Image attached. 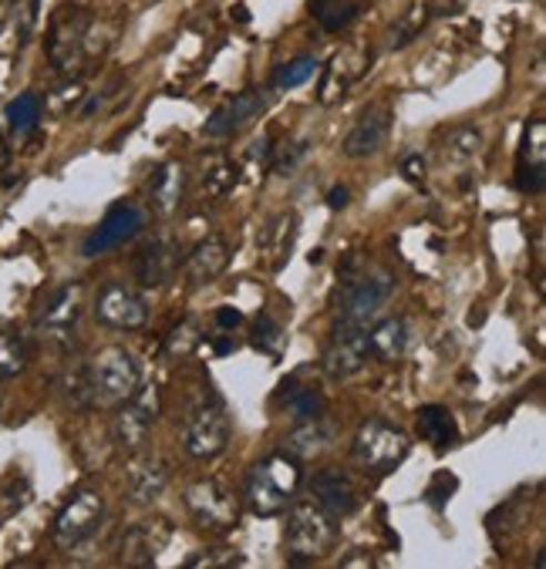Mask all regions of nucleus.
I'll list each match as a JSON object with an SVG mask.
<instances>
[{
	"instance_id": "f257e3e1",
	"label": "nucleus",
	"mask_w": 546,
	"mask_h": 569,
	"mask_svg": "<svg viewBox=\"0 0 546 569\" xmlns=\"http://www.w3.org/2000/svg\"><path fill=\"white\" fill-rule=\"evenodd\" d=\"M99 34H102V24H95L91 14H84L78 8L58 11L51 18V28H48V61L64 78H78L91 58L105 54V44L95 41Z\"/></svg>"
},
{
	"instance_id": "f03ea898",
	"label": "nucleus",
	"mask_w": 546,
	"mask_h": 569,
	"mask_svg": "<svg viewBox=\"0 0 546 569\" xmlns=\"http://www.w3.org/2000/svg\"><path fill=\"white\" fill-rule=\"evenodd\" d=\"M301 486V468H297V458L291 455H270L263 461H256L246 476V506L253 516H281L294 492Z\"/></svg>"
},
{
	"instance_id": "7ed1b4c3",
	"label": "nucleus",
	"mask_w": 546,
	"mask_h": 569,
	"mask_svg": "<svg viewBox=\"0 0 546 569\" xmlns=\"http://www.w3.org/2000/svg\"><path fill=\"white\" fill-rule=\"evenodd\" d=\"M88 398L99 408H119L139 392V364L125 347H105L84 364Z\"/></svg>"
},
{
	"instance_id": "20e7f679",
	"label": "nucleus",
	"mask_w": 546,
	"mask_h": 569,
	"mask_svg": "<svg viewBox=\"0 0 546 569\" xmlns=\"http://www.w3.org/2000/svg\"><path fill=\"white\" fill-rule=\"evenodd\" d=\"M388 297H392V276L385 270L347 273L337 291V327L368 331V324L378 321Z\"/></svg>"
},
{
	"instance_id": "39448f33",
	"label": "nucleus",
	"mask_w": 546,
	"mask_h": 569,
	"mask_svg": "<svg viewBox=\"0 0 546 569\" xmlns=\"http://www.w3.org/2000/svg\"><path fill=\"white\" fill-rule=\"evenodd\" d=\"M334 546H337V522H334L331 512H324L317 502H304V506L291 509L287 529H284L287 562H294V566L317 562Z\"/></svg>"
},
{
	"instance_id": "423d86ee",
	"label": "nucleus",
	"mask_w": 546,
	"mask_h": 569,
	"mask_svg": "<svg viewBox=\"0 0 546 569\" xmlns=\"http://www.w3.org/2000/svg\"><path fill=\"white\" fill-rule=\"evenodd\" d=\"M351 448H354V461L364 471H375V476H388V471H395L405 461L412 441H408V435L402 428L388 425L385 418H368V421L357 428Z\"/></svg>"
},
{
	"instance_id": "0eeeda50",
	"label": "nucleus",
	"mask_w": 546,
	"mask_h": 569,
	"mask_svg": "<svg viewBox=\"0 0 546 569\" xmlns=\"http://www.w3.org/2000/svg\"><path fill=\"white\" fill-rule=\"evenodd\" d=\"M233 425H230V411L216 395H203L186 418V428H182V445H186L190 458H216L226 445H230Z\"/></svg>"
},
{
	"instance_id": "6e6552de",
	"label": "nucleus",
	"mask_w": 546,
	"mask_h": 569,
	"mask_svg": "<svg viewBox=\"0 0 546 569\" xmlns=\"http://www.w3.org/2000/svg\"><path fill=\"white\" fill-rule=\"evenodd\" d=\"M105 516V499L91 489H81L68 499V506L58 512L54 526H51V539L58 549H74L81 546L91 532L102 526Z\"/></svg>"
},
{
	"instance_id": "1a4fd4ad",
	"label": "nucleus",
	"mask_w": 546,
	"mask_h": 569,
	"mask_svg": "<svg viewBox=\"0 0 546 569\" xmlns=\"http://www.w3.org/2000/svg\"><path fill=\"white\" fill-rule=\"evenodd\" d=\"M186 509L196 519V526L210 529V532H230L240 522L236 499L213 479H203L186 489Z\"/></svg>"
},
{
	"instance_id": "9d476101",
	"label": "nucleus",
	"mask_w": 546,
	"mask_h": 569,
	"mask_svg": "<svg viewBox=\"0 0 546 569\" xmlns=\"http://www.w3.org/2000/svg\"><path fill=\"white\" fill-rule=\"evenodd\" d=\"M155 415H159V402H155V388H142L135 392L129 402L119 405L115 411V421H112V435H115V445L125 448V451H139L152 428H155Z\"/></svg>"
},
{
	"instance_id": "9b49d317",
	"label": "nucleus",
	"mask_w": 546,
	"mask_h": 569,
	"mask_svg": "<svg viewBox=\"0 0 546 569\" xmlns=\"http://www.w3.org/2000/svg\"><path fill=\"white\" fill-rule=\"evenodd\" d=\"M368 64H372V51L368 48H361V44H347V48H341L331 61H327V68H324V74H321V88H317V99H321V105H334V102H341L344 94L364 78V71H368Z\"/></svg>"
},
{
	"instance_id": "f8f14e48",
	"label": "nucleus",
	"mask_w": 546,
	"mask_h": 569,
	"mask_svg": "<svg viewBox=\"0 0 546 569\" xmlns=\"http://www.w3.org/2000/svg\"><path fill=\"white\" fill-rule=\"evenodd\" d=\"M95 317L105 327H115V331H139L149 321V307H145L139 291L112 280V283H105L99 301H95Z\"/></svg>"
},
{
	"instance_id": "ddd939ff",
	"label": "nucleus",
	"mask_w": 546,
	"mask_h": 569,
	"mask_svg": "<svg viewBox=\"0 0 546 569\" xmlns=\"http://www.w3.org/2000/svg\"><path fill=\"white\" fill-rule=\"evenodd\" d=\"M145 226V213L132 203H119L105 213V220L88 233V240L81 243L84 256H102L122 243H129L132 236H139V230Z\"/></svg>"
},
{
	"instance_id": "4468645a",
	"label": "nucleus",
	"mask_w": 546,
	"mask_h": 569,
	"mask_svg": "<svg viewBox=\"0 0 546 569\" xmlns=\"http://www.w3.org/2000/svg\"><path fill=\"white\" fill-rule=\"evenodd\" d=\"M546 185V125L543 119H529L519 142V162H516V189L526 196L543 193Z\"/></svg>"
},
{
	"instance_id": "2eb2a0df",
	"label": "nucleus",
	"mask_w": 546,
	"mask_h": 569,
	"mask_svg": "<svg viewBox=\"0 0 546 569\" xmlns=\"http://www.w3.org/2000/svg\"><path fill=\"white\" fill-rule=\"evenodd\" d=\"M81 317V287L78 283H64V287H54L41 304H38V331L54 337V341H64L74 324Z\"/></svg>"
},
{
	"instance_id": "dca6fc26",
	"label": "nucleus",
	"mask_w": 546,
	"mask_h": 569,
	"mask_svg": "<svg viewBox=\"0 0 546 569\" xmlns=\"http://www.w3.org/2000/svg\"><path fill=\"white\" fill-rule=\"evenodd\" d=\"M266 105H270V94H266V91H256V88L240 91L233 102L220 105V109L210 115V122L203 125V132H206L210 139H230V135H236L240 129H246L253 119H260V115L266 112Z\"/></svg>"
},
{
	"instance_id": "f3484780",
	"label": "nucleus",
	"mask_w": 546,
	"mask_h": 569,
	"mask_svg": "<svg viewBox=\"0 0 546 569\" xmlns=\"http://www.w3.org/2000/svg\"><path fill=\"white\" fill-rule=\"evenodd\" d=\"M392 109L385 102H375L361 112V119L354 122V129L344 139V155L347 159H364V155H375L378 149H385L388 132H392Z\"/></svg>"
},
{
	"instance_id": "a211bd4d",
	"label": "nucleus",
	"mask_w": 546,
	"mask_h": 569,
	"mask_svg": "<svg viewBox=\"0 0 546 569\" xmlns=\"http://www.w3.org/2000/svg\"><path fill=\"white\" fill-rule=\"evenodd\" d=\"M368 331L361 327H334V337L324 350V370L331 377H351L368 364Z\"/></svg>"
},
{
	"instance_id": "6ab92c4d",
	"label": "nucleus",
	"mask_w": 546,
	"mask_h": 569,
	"mask_svg": "<svg viewBox=\"0 0 546 569\" xmlns=\"http://www.w3.org/2000/svg\"><path fill=\"white\" fill-rule=\"evenodd\" d=\"M172 539V526L165 519H145V522H135L125 536H122V546H119V559L125 566H152L159 559V552L169 546Z\"/></svg>"
},
{
	"instance_id": "aec40b11",
	"label": "nucleus",
	"mask_w": 546,
	"mask_h": 569,
	"mask_svg": "<svg viewBox=\"0 0 546 569\" xmlns=\"http://www.w3.org/2000/svg\"><path fill=\"white\" fill-rule=\"evenodd\" d=\"M179 240L172 236H155L152 243L142 246L139 260H135V276L142 287H165V283H172L175 270H179Z\"/></svg>"
},
{
	"instance_id": "412c9836",
	"label": "nucleus",
	"mask_w": 546,
	"mask_h": 569,
	"mask_svg": "<svg viewBox=\"0 0 546 569\" xmlns=\"http://www.w3.org/2000/svg\"><path fill=\"white\" fill-rule=\"evenodd\" d=\"M311 496H314V502H317L324 512H331L334 519H344V516H351V512L357 509V489H354V482L344 476V471H337V468H321V471H314V479H311Z\"/></svg>"
},
{
	"instance_id": "4be33fe9",
	"label": "nucleus",
	"mask_w": 546,
	"mask_h": 569,
	"mask_svg": "<svg viewBox=\"0 0 546 569\" xmlns=\"http://www.w3.org/2000/svg\"><path fill=\"white\" fill-rule=\"evenodd\" d=\"M169 486V465L159 455H142L129 465V476H125V489L129 499L139 506H149L155 499H162Z\"/></svg>"
},
{
	"instance_id": "5701e85b",
	"label": "nucleus",
	"mask_w": 546,
	"mask_h": 569,
	"mask_svg": "<svg viewBox=\"0 0 546 569\" xmlns=\"http://www.w3.org/2000/svg\"><path fill=\"white\" fill-rule=\"evenodd\" d=\"M182 200H186V169L179 162H165L155 169L152 182H149V203L159 216H172L179 213Z\"/></svg>"
},
{
	"instance_id": "b1692460",
	"label": "nucleus",
	"mask_w": 546,
	"mask_h": 569,
	"mask_svg": "<svg viewBox=\"0 0 546 569\" xmlns=\"http://www.w3.org/2000/svg\"><path fill=\"white\" fill-rule=\"evenodd\" d=\"M226 266H230V246L220 236L203 240L186 256V280H190V287H206V283H213Z\"/></svg>"
},
{
	"instance_id": "393cba45",
	"label": "nucleus",
	"mask_w": 546,
	"mask_h": 569,
	"mask_svg": "<svg viewBox=\"0 0 546 569\" xmlns=\"http://www.w3.org/2000/svg\"><path fill=\"white\" fill-rule=\"evenodd\" d=\"M297 240V216L294 213H281L277 220H270L260 233V256H266L270 270H281L291 260Z\"/></svg>"
},
{
	"instance_id": "a878e982",
	"label": "nucleus",
	"mask_w": 546,
	"mask_h": 569,
	"mask_svg": "<svg viewBox=\"0 0 546 569\" xmlns=\"http://www.w3.org/2000/svg\"><path fill=\"white\" fill-rule=\"evenodd\" d=\"M415 428L422 435V441H428L435 451H445L459 441V421L445 405H425L415 415Z\"/></svg>"
},
{
	"instance_id": "bb28decb",
	"label": "nucleus",
	"mask_w": 546,
	"mask_h": 569,
	"mask_svg": "<svg viewBox=\"0 0 546 569\" xmlns=\"http://www.w3.org/2000/svg\"><path fill=\"white\" fill-rule=\"evenodd\" d=\"M331 445H334V431L324 418L297 421V428L284 438V448L291 451V458H317Z\"/></svg>"
},
{
	"instance_id": "cd10ccee",
	"label": "nucleus",
	"mask_w": 546,
	"mask_h": 569,
	"mask_svg": "<svg viewBox=\"0 0 546 569\" xmlns=\"http://www.w3.org/2000/svg\"><path fill=\"white\" fill-rule=\"evenodd\" d=\"M483 155V132H476L473 125H455L448 129V135L442 139V162L445 165H473Z\"/></svg>"
},
{
	"instance_id": "c85d7f7f",
	"label": "nucleus",
	"mask_w": 546,
	"mask_h": 569,
	"mask_svg": "<svg viewBox=\"0 0 546 569\" xmlns=\"http://www.w3.org/2000/svg\"><path fill=\"white\" fill-rule=\"evenodd\" d=\"M405 347H408V324L402 317H388L375 331H368V354L375 360H398Z\"/></svg>"
},
{
	"instance_id": "c756f323",
	"label": "nucleus",
	"mask_w": 546,
	"mask_h": 569,
	"mask_svg": "<svg viewBox=\"0 0 546 569\" xmlns=\"http://www.w3.org/2000/svg\"><path fill=\"white\" fill-rule=\"evenodd\" d=\"M311 14L327 34H341L357 21L361 0H311Z\"/></svg>"
},
{
	"instance_id": "7c9ffc66",
	"label": "nucleus",
	"mask_w": 546,
	"mask_h": 569,
	"mask_svg": "<svg viewBox=\"0 0 546 569\" xmlns=\"http://www.w3.org/2000/svg\"><path fill=\"white\" fill-rule=\"evenodd\" d=\"M41 112H44L41 94L24 91V94H18V99L4 109V119H8V129H11L14 135H28V132H34V129H38Z\"/></svg>"
},
{
	"instance_id": "2f4dec72",
	"label": "nucleus",
	"mask_w": 546,
	"mask_h": 569,
	"mask_svg": "<svg viewBox=\"0 0 546 569\" xmlns=\"http://www.w3.org/2000/svg\"><path fill=\"white\" fill-rule=\"evenodd\" d=\"M240 182V165L226 155H210L203 159V185L210 196H226Z\"/></svg>"
},
{
	"instance_id": "473e14b6",
	"label": "nucleus",
	"mask_w": 546,
	"mask_h": 569,
	"mask_svg": "<svg viewBox=\"0 0 546 569\" xmlns=\"http://www.w3.org/2000/svg\"><path fill=\"white\" fill-rule=\"evenodd\" d=\"M428 4H412L398 21H395V28L388 31V48H405V44H412L422 31H425V24H428Z\"/></svg>"
},
{
	"instance_id": "72a5a7b5",
	"label": "nucleus",
	"mask_w": 546,
	"mask_h": 569,
	"mask_svg": "<svg viewBox=\"0 0 546 569\" xmlns=\"http://www.w3.org/2000/svg\"><path fill=\"white\" fill-rule=\"evenodd\" d=\"M317 68L321 64H317L314 54H301V58H294V61H287V64L277 68V74H273V88H281V91L301 88V84H307L317 74Z\"/></svg>"
},
{
	"instance_id": "f704fd0d",
	"label": "nucleus",
	"mask_w": 546,
	"mask_h": 569,
	"mask_svg": "<svg viewBox=\"0 0 546 569\" xmlns=\"http://www.w3.org/2000/svg\"><path fill=\"white\" fill-rule=\"evenodd\" d=\"M284 408H287V415L294 421H311V418H321L324 415V398L314 388H294L284 398Z\"/></svg>"
},
{
	"instance_id": "c9c22d12",
	"label": "nucleus",
	"mask_w": 546,
	"mask_h": 569,
	"mask_svg": "<svg viewBox=\"0 0 546 569\" xmlns=\"http://www.w3.org/2000/svg\"><path fill=\"white\" fill-rule=\"evenodd\" d=\"M28 364V350L18 337L11 334H0V377H14L21 374Z\"/></svg>"
},
{
	"instance_id": "e433bc0d",
	"label": "nucleus",
	"mask_w": 546,
	"mask_h": 569,
	"mask_svg": "<svg viewBox=\"0 0 546 569\" xmlns=\"http://www.w3.org/2000/svg\"><path fill=\"white\" fill-rule=\"evenodd\" d=\"M200 341H203V334H200L196 321H182V324H175V327L169 331V337H165V350L182 357V354L196 350V347H200Z\"/></svg>"
},
{
	"instance_id": "4c0bfd02",
	"label": "nucleus",
	"mask_w": 546,
	"mask_h": 569,
	"mask_svg": "<svg viewBox=\"0 0 546 569\" xmlns=\"http://www.w3.org/2000/svg\"><path fill=\"white\" fill-rule=\"evenodd\" d=\"M284 327L273 321V317H260L256 321V327H253V344L260 347V350H266V354H281V347H284Z\"/></svg>"
},
{
	"instance_id": "58836bf2",
	"label": "nucleus",
	"mask_w": 546,
	"mask_h": 569,
	"mask_svg": "<svg viewBox=\"0 0 546 569\" xmlns=\"http://www.w3.org/2000/svg\"><path fill=\"white\" fill-rule=\"evenodd\" d=\"M307 152H311V139H294V142H287V145L281 149L277 162H273V172H277V175L294 172V169L307 159Z\"/></svg>"
},
{
	"instance_id": "ea45409f",
	"label": "nucleus",
	"mask_w": 546,
	"mask_h": 569,
	"mask_svg": "<svg viewBox=\"0 0 546 569\" xmlns=\"http://www.w3.org/2000/svg\"><path fill=\"white\" fill-rule=\"evenodd\" d=\"M459 489V482H455V476H448V471H438V476L432 479V486L425 489V502L435 509V512H442L445 509V502H448V496Z\"/></svg>"
},
{
	"instance_id": "a19ab883",
	"label": "nucleus",
	"mask_w": 546,
	"mask_h": 569,
	"mask_svg": "<svg viewBox=\"0 0 546 569\" xmlns=\"http://www.w3.org/2000/svg\"><path fill=\"white\" fill-rule=\"evenodd\" d=\"M81 94H84V91H81V81H78V78H68V81L51 94V99H48V105H51L54 115H68V109L81 102Z\"/></svg>"
},
{
	"instance_id": "79ce46f5",
	"label": "nucleus",
	"mask_w": 546,
	"mask_h": 569,
	"mask_svg": "<svg viewBox=\"0 0 546 569\" xmlns=\"http://www.w3.org/2000/svg\"><path fill=\"white\" fill-rule=\"evenodd\" d=\"M190 566H210V569H230V566H243V556L236 549H206L203 556H193Z\"/></svg>"
},
{
	"instance_id": "37998d69",
	"label": "nucleus",
	"mask_w": 546,
	"mask_h": 569,
	"mask_svg": "<svg viewBox=\"0 0 546 569\" xmlns=\"http://www.w3.org/2000/svg\"><path fill=\"white\" fill-rule=\"evenodd\" d=\"M402 172L408 182H425V159L422 155H405L402 159Z\"/></svg>"
},
{
	"instance_id": "c03bdc74",
	"label": "nucleus",
	"mask_w": 546,
	"mask_h": 569,
	"mask_svg": "<svg viewBox=\"0 0 546 569\" xmlns=\"http://www.w3.org/2000/svg\"><path fill=\"white\" fill-rule=\"evenodd\" d=\"M243 324V314L236 311V307H220L216 311V327L220 331H233V327H240Z\"/></svg>"
},
{
	"instance_id": "a18cd8bd",
	"label": "nucleus",
	"mask_w": 546,
	"mask_h": 569,
	"mask_svg": "<svg viewBox=\"0 0 546 569\" xmlns=\"http://www.w3.org/2000/svg\"><path fill=\"white\" fill-rule=\"evenodd\" d=\"M463 8H466V0H428V11H435V14H455Z\"/></svg>"
},
{
	"instance_id": "49530a36",
	"label": "nucleus",
	"mask_w": 546,
	"mask_h": 569,
	"mask_svg": "<svg viewBox=\"0 0 546 569\" xmlns=\"http://www.w3.org/2000/svg\"><path fill=\"white\" fill-rule=\"evenodd\" d=\"M327 206L331 210H344L347 206V189L344 185H334L331 193H327Z\"/></svg>"
},
{
	"instance_id": "de8ad7c7",
	"label": "nucleus",
	"mask_w": 546,
	"mask_h": 569,
	"mask_svg": "<svg viewBox=\"0 0 546 569\" xmlns=\"http://www.w3.org/2000/svg\"><path fill=\"white\" fill-rule=\"evenodd\" d=\"M14 4H18V0H0V28H4V24H8V18H11Z\"/></svg>"
},
{
	"instance_id": "09e8293b",
	"label": "nucleus",
	"mask_w": 546,
	"mask_h": 569,
	"mask_svg": "<svg viewBox=\"0 0 546 569\" xmlns=\"http://www.w3.org/2000/svg\"><path fill=\"white\" fill-rule=\"evenodd\" d=\"M341 566H372V556H347Z\"/></svg>"
},
{
	"instance_id": "8fccbe9b",
	"label": "nucleus",
	"mask_w": 546,
	"mask_h": 569,
	"mask_svg": "<svg viewBox=\"0 0 546 569\" xmlns=\"http://www.w3.org/2000/svg\"><path fill=\"white\" fill-rule=\"evenodd\" d=\"M233 14H236V21H240V24H246V21H250V14H246V8H243V4H240Z\"/></svg>"
},
{
	"instance_id": "3c124183",
	"label": "nucleus",
	"mask_w": 546,
	"mask_h": 569,
	"mask_svg": "<svg viewBox=\"0 0 546 569\" xmlns=\"http://www.w3.org/2000/svg\"><path fill=\"white\" fill-rule=\"evenodd\" d=\"M8 165V145H4V139H0V169Z\"/></svg>"
},
{
	"instance_id": "603ef678",
	"label": "nucleus",
	"mask_w": 546,
	"mask_h": 569,
	"mask_svg": "<svg viewBox=\"0 0 546 569\" xmlns=\"http://www.w3.org/2000/svg\"><path fill=\"white\" fill-rule=\"evenodd\" d=\"M546 566V556H543V549L536 552V559H533V569H543Z\"/></svg>"
}]
</instances>
